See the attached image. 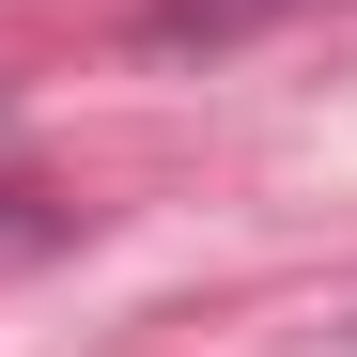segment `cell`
Here are the masks:
<instances>
[{"label":"cell","mask_w":357,"mask_h":357,"mask_svg":"<svg viewBox=\"0 0 357 357\" xmlns=\"http://www.w3.org/2000/svg\"><path fill=\"white\" fill-rule=\"evenodd\" d=\"M264 0H155V47H187V31H249Z\"/></svg>","instance_id":"6da1fadb"}]
</instances>
